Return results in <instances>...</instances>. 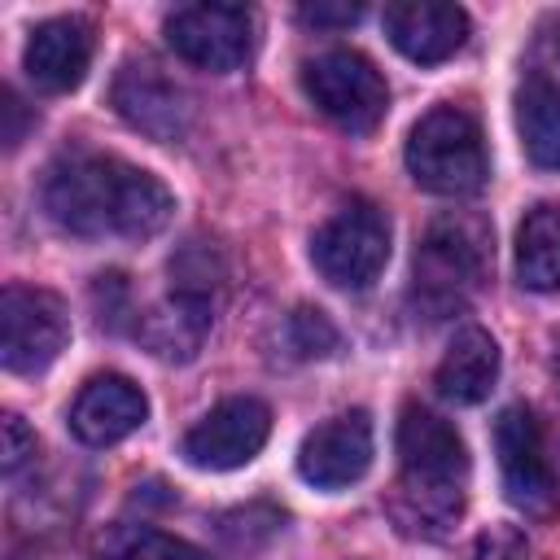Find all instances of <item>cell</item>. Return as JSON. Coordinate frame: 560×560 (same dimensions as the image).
Instances as JSON below:
<instances>
[{"label":"cell","instance_id":"cell-1","mask_svg":"<svg viewBox=\"0 0 560 560\" xmlns=\"http://www.w3.org/2000/svg\"><path fill=\"white\" fill-rule=\"evenodd\" d=\"M44 210L52 214L57 228L88 241L92 236L149 241L171 223L175 197L158 175L122 158L66 153L44 175Z\"/></svg>","mask_w":560,"mask_h":560},{"label":"cell","instance_id":"cell-2","mask_svg":"<svg viewBox=\"0 0 560 560\" xmlns=\"http://www.w3.org/2000/svg\"><path fill=\"white\" fill-rule=\"evenodd\" d=\"M468 446L451 420L429 407H402L398 420V486L389 516L407 538H446L464 512Z\"/></svg>","mask_w":560,"mask_h":560},{"label":"cell","instance_id":"cell-3","mask_svg":"<svg viewBox=\"0 0 560 560\" xmlns=\"http://www.w3.org/2000/svg\"><path fill=\"white\" fill-rule=\"evenodd\" d=\"M494 267V232L472 210H446L438 214L411 262V302L424 319H446L464 311Z\"/></svg>","mask_w":560,"mask_h":560},{"label":"cell","instance_id":"cell-4","mask_svg":"<svg viewBox=\"0 0 560 560\" xmlns=\"http://www.w3.org/2000/svg\"><path fill=\"white\" fill-rule=\"evenodd\" d=\"M407 171L424 192L468 197L486 184V144L472 114L459 105L429 109L407 136Z\"/></svg>","mask_w":560,"mask_h":560},{"label":"cell","instance_id":"cell-5","mask_svg":"<svg viewBox=\"0 0 560 560\" xmlns=\"http://www.w3.org/2000/svg\"><path fill=\"white\" fill-rule=\"evenodd\" d=\"M311 262L332 289H368L389 262V219L372 201H350L311 236Z\"/></svg>","mask_w":560,"mask_h":560},{"label":"cell","instance_id":"cell-6","mask_svg":"<svg viewBox=\"0 0 560 560\" xmlns=\"http://www.w3.org/2000/svg\"><path fill=\"white\" fill-rule=\"evenodd\" d=\"M302 88L311 105L341 131H372L389 109L385 74L354 48H328L306 61Z\"/></svg>","mask_w":560,"mask_h":560},{"label":"cell","instance_id":"cell-7","mask_svg":"<svg viewBox=\"0 0 560 560\" xmlns=\"http://www.w3.org/2000/svg\"><path fill=\"white\" fill-rule=\"evenodd\" d=\"M70 341L66 302L35 284H9L0 293V363L9 372H44Z\"/></svg>","mask_w":560,"mask_h":560},{"label":"cell","instance_id":"cell-8","mask_svg":"<svg viewBox=\"0 0 560 560\" xmlns=\"http://www.w3.org/2000/svg\"><path fill=\"white\" fill-rule=\"evenodd\" d=\"M494 455H499V477L503 494L516 512L534 521H551L560 512V486L556 472L542 455V433L538 420L525 407H503L494 420Z\"/></svg>","mask_w":560,"mask_h":560},{"label":"cell","instance_id":"cell-9","mask_svg":"<svg viewBox=\"0 0 560 560\" xmlns=\"http://www.w3.org/2000/svg\"><path fill=\"white\" fill-rule=\"evenodd\" d=\"M166 44L188 66L228 74L254 52V18L241 4H184L166 18Z\"/></svg>","mask_w":560,"mask_h":560},{"label":"cell","instance_id":"cell-10","mask_svg":"<svg viewBox=\"0 0 560 560\" xmlns=\"http://www.w3.org/2000/svg\"><path fill=\"white\" fill-rule=\"evenodd\" d=\"M271 433V411L267 402L241 394V398H223L219 407H210L188 433H184V459L192 468H210V472H228L249 464L262 442Z\"/></svg>","mask_w":560,"mask_h":560},{"label":"cell","instance_id":"cell-11","mask_svg":"<svg viewBox=\"0 0 560 560\" xmlns=\"http://www.w3.org/2000/svg\"><path fill=\"white\" fill-rule=\"evenodd\" d=\"M114 109L144 131L149 140H184L188 122H192V101L188 92L149 57H131L122 61V70L114 74Z\"/></svg>","mask_w":560,"mask_h":560},{"label":"cell","instance_id":"cell-12","mask_svg":"<svg viewBox=\"0 0 560 560\" xmlns=\"http://www.w3.org/2000/svg\"><path fill=\"white\" fill-rule=\"evenodd\" d=\"M372 420L368 411H341L315 424L298 446V472L315 490H346L372 468Z\"/></svg>","mask_w":560,"mask_h":560},{"label":"cell","instance_id":"cell-13","mask_svg":"<svg viewBox=\"0 0 560 560\" xmlns=\"http://www.w3.org/2000/svg\"><path fill=\"white\" fill-rule=\"evenodd\" d=\"M381 22L389 44L416 66H438L455 57L468 39V13L446 0H394L385 4Z\"/></svg>","mask_w":560,"mask_h":560},{"label":"cell","instance_id":"cell-14","mask_svg":"<svg viewBox=\"0 0 560 560\" xmlns=\"http://www.w3.org/2000/svg\"><path fill=\"white\" fill-rule=\"evenodd\" d=\"M144 420H149V398L140 394L136 381L114 376V372L92 376L70 407V433L83 446H114V442L131 438Z\"/></svg>","mask_w":560,"mask_h":560},{"label":"cell","instance_id":"cell-15","mask_svg":"<svg viewBox=\"0 0 560 560\" xmlns=\"http://www.w3.org/2000/svg\"><path fill=\"white\" fill-rule=\"evenodd\" d=\"M22 66L35 88L44 92H70L83 83L92 66V26L83 18H48L31 31Z\"/></svg>","mask_w":560,"mask_h":560},{"label":"cell","instance_id":"cell-16","mask_svg":"<svg viewBox=\"0 0 560 560\" xmlns=\"http://www.w3.org/2000/svg\"><path fill=\"white\" fill-rule=\"evenodd\" d=\"M210 319H214V302L171 289V298H162L158 306H149L136 319V332H140V341L153 359L188 363V359L201 354V346L210 337Z\"/></svg>","mask_w":560,"mask_h":560},{"label":"cell","instance_id":"cell-17","mask_svg":"<svg viewBox=\"0 0 560 560\" xmlns=\"http://www.w3.org/2000/svg\"><path fill=\"white\" fill-rule=\"evenodd\" d=\"M494 381H499V346H494V337L486 328H477V324H464L451 337V346H446V354H442V363L433 372L438 394L446 402H455V407H472L494 389Z\"/></svg>","mask_w":560,"mask_h":560},{"label":"cell","instance_id":"cell-18","mask_svg":"<svg viewBox=\"0 0 560 560\" xmlns=\"http://www.w3.org/2000/svg\"><path fill=\"white\" fill-rule=\"evenodd\" d=\"M516 131L538 171H560V88L547 74H525L516 88Z\"/></svg>","mask_w":560,"mask_h":560},{"label":"cell","instance_id":"cell-19","mask_svg":"<svg viewBox=\"0 0 560 560\" xmlns=\"http://www.w3.org/2000/svg\"><path fill=\"white\" fill-rule=\"evenodd\" d=\"M516 280L534 293L560 289V206H534L516 228Z\"/></svg>","mask_w":560,"mask_h":560},{"label":"cell","instance_id":"cell-20","mask_svg":"<svg viewBox=\"0 0 560 560\" xmlns=\"http://www.w3.org/2000/svg\"><path fill=\"white\" fill-rule=\"evenodd\" d=\"M105 556L109 560H214L210 551L175 538V534H162V529H149V525H122L109 534L105 542Z\"/></svg>","mask_w":560,"mask_h":560},{"label":"cell","instance_id":"cell-21","mask_svg":"<svg viewBox=\"0 0 560 560\" xmlns=\"http://www.w3.org/2000/svg\"><path fill=\"white\" fill-rule=\"evenodd\" d=\"M171 289L214 302V293L223 289V262H219V254L210 245H197V241L184 245L179 258H171Z\"/></svg>","mask_w":560,"mask_h":560},{"label":"cell","instance_id":"cell-22","mask_svg":"<svg viewBox=\"0 0 560 560\" xmlns=\"http://www.w3.org/2000/svg\"><path fill=\"white\" fill-rule=\"evenodd\" d=\"M289 346H293V354L298 359H324V354H332L337 350V328L328 324V315L324 311H315V306H298L293 315H289Z\"/></svg>","mask_w":560,"mask_h":560},{"label":"cell","instance_id":"cell-23","mask_svg":"<svg viewBox=\"0 0 560 560\" xmlns=\"http://www.w3.org/2000/svg\"><path fill=\"white\" fill-rule=\"evenodd\" d=\"M472 560H529V542L516 525H490L477 534Z\"/></svg>","mask_w":560,"mask_h":560},{"label":"cell","instance_id":"cell-24","mask_svg":"<svg viewBox=\"0 0 560 560\" xmlns=\"http://www.w3.org/2000/svg\"><path fill=\"white\" fill-rule=\"evenodd\" d=\"M0 438H4V446H0V468L13 477L31 455H35V433L26 429V420L18 416V411H4V420H0Z\"/></svg>","mask_w":560,"mask_h":560},{"label":"cell","instance_id":"cell-25","mask_svg":"<svg viewBox=\"0 0 560 560\" xmlns=\"http://www.w3.org/2000/svg\"><path fill=\"white\" fill-rule=\"evenodd\" d=\"M298 18L306 26H350V22L363 18V9L359 4H302Z\"/></svg>","mask_w":560,"mask_h":560},{"label":"cell","instance_id":"cell-26","mask_svg":"<svg viewBox=\"0 0 560 560\" xmlns=\"http://www.w3.org/2000/svg\"><path fill=\"white\" fill-rule=\"evenodd\" d=\"M0 118H4V149H18L22 144V136H26V105L18 101V92L13 88H4L0 92Z\"/></svg>","mask_w":560,"mask_h":560},{"label":"cell","instance_id":"cell-27","mask_svg":"<svg viewBox=\"0 0 560 560\" xmlns=\"http://www.w3.org/2000/svg\"><path fill=\"white\" fill-rule=\"evenodd\" d=\"M551 372H556V385H560V332H556V350H551Z\"/></svg>","mask_w":560,"mask_h":560}]
</instances>
